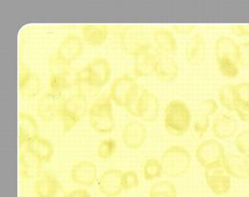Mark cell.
<instances>
[{
  "label": "cell",
  "mask_w": 249,
  "mask_h": 197,
  "mask_svg": "<svg viewBox=\"0 0 249 197\" xmlns=\"http://www.w3.org/2000/svg\"><path fill=\"white\" fill-rule=\"evenodd\" d=\"M139 94V86L136 80L130 75L124 74L114 80L109 89L108 97L112 103L134 117Z\"/></svg>",
  "instance_id": "1"
},
{
  "label": "cell",
  "mask_w": 249,
  "mask_h": 197,
  "mask_svg": "<svg viewBox=\"0 0 249 197\" xmlns=\"http://www.w3.org/2000/svg\"><path fill=\"white\" fill-rule=\"evenodd\" d=\"M89 120L94 131L98 134H109L113 131L115 120L112 101L108 95H99L89 108Z\"/></svg>",
  "instance_id": "2"
},
{
  "label": "cell",
  "mask_w": 249,
  "mask_h": 197,
  "mask_svg": "<svg viewBox=\"0 0 249 197\" xmlns=\"http://www.w3.org/2000/svg\"><path fill=\"white\" fill-rule=\"evenodd\" d=\"M89 99L79 93L72 94L64 98L60 119L63 133L71 131L88 114Z\"/></svg>",
  "instance_id": "3"
},
{
  "label": "cell",
  "mask_w": 249,
  "mask_h": 197,
  "mask_svg": "<svg viewBox=\"0 0 249 197\" xmlns=\"http://www.w3.org/2000/svg\"><path fill=\"white\" fill-rule=\"evenodd\" d=\"M191 160V154L185 147L180 145L170 146L160 158L163 174L172 178L183 176L190 169Z\"/></svg>",
  "instance_id": "4"
},
{
  "label": "cell",
  "mask_w": 249,
  "mask_h": 197,
  "mask_svg": "<svg viewBox=\"0 0 249 197\" xmlns=\"http://www.w3.org/2000/svg\"><path fill=\"white\" fill-rule=\"evenodd\" d=\"M191 121V112L184 102L174 100L167 105L164 115V125L171 134L178 137L183 136L189 130Z\"/></svg>",
  "instance_id": "5"
},
{
  "label": "cell",
  "mask_w": 249,
  "mask_h": 197,
  "mask_svg": "<svg viewBox=\"0 0 249 197\" xmlns=\"http://www.w3.org/2000/svg\"><path fill=\"white\" fill-rule=\"evenodd\" d=\"M70 66L59 59L55 54L49 58L48 86L51 93L62 95V92L76 87V81L71 79Z\"/></svg>",
  "instance_id": "6"
},
{
  "label": "cell",
  "mask_w": 249,
  "mask_h": 197,
  "mask_svg": "<svg viewBox=\"0 0 249 197\" xmlns=\"http://www.w3.org/2000/svg\"><path fill=\"white\" fill-rule=\"evenodd\" d=\"M226 152L217 139H206L200 142L196 150V158L204 169L222 164Z\"/></svg>",
  "instance_id": "7"
},
{
  "label": "cell",
  "mask_w": 249,
  "mask_h": 197,
  "mask_svg": "<svg viewBox=\"0 0 249 197\" xmlns=\"http://www.w3.org/2000/svg\"><path fill=\"white\" fill-rule=\"evenodd\" d=\"M119 43L125 53L133 56L140 49L152 43L149 33L138 27H125L120 30Z\"/></svg>",
  "instance_id": "8"
},
{
  "label": "cell",
  "mask_w": 249,
  "mask_h": 197,
  "mask_svg": "<svg viewBox=\"0 0 249 197\" xmlns=\"http://www.w3.org/2000/svg\"><path fill=\"white\" fill-rule=\"evenodd\" d=\"M64 98L62 94L48 92L38 99L36 113L39 118L45 123H51L60 118Z\"/></svg>",
  "instance_id": "9"
},
{
  "label": "cell",
  "mask_w": 249,
  "mask_h": 197,
  "mask_svg": "<svg viewBox=\"0 0 249 197\" xmlns=\"http://www.w3.org/2000/svg\"><path fill=\"white\" fill-rule=\"evenodd\" d=\"M62 184L60 180L48 170L37 172L34 185L36 197H63Z\"/></svg>",
  "instance_id": "10"
},
{
  "label": "cell",
  "mask_w": 249,
  "mask_h": 197,
  "mask_svg": "<svg viewBox=\"0 0 249 197\" xmlns=\"http://www.w3.org/2000/svg\"><path fill=\"white\" fill-rule=\"evenodd\" d=\"M83 70L89 82L99 91L108 83L112 72L110 63L104 57L95 58Z\"/></svg>",
  "instance_id": "11"
},
{
  "label": "cell",
  "mask_w": 249,
  "mask_h": 197,
  "mask_svg": "<svg viewBox=\"0 0 249 197\" xmlns=\"http://www.w3.org/2000/svg\"><path fill=\"white\" fill-rule=\"evenodd\" d=\"M159 54L156 46L151 43L136 52L132 57L134 61L133 73L136 77L144 78L155 74L156 57Z\"/></svg>",
  "instance_id": "12"
},
{
  "label": "cell",
  "mask_w": 249,
  "mask_h": 197,
  "mask_svg": "<svg viewBox=\"0 0 249 197\" xmlns=\"http://www.w3.org/2000/svg\"><path fill=\"white\" fill-rule=\"evenodd\" d=\"M160 111L159 100L155 94L143 90L140 92L135 106V118L146 122H155Z\"/></svg>",
  "instance_id": "13"
},
{
  "label": "cell",
  "mask_w": 249,
  "mask_h": 197,
  "mask_svg": "<svg viewBox=\"0 0 249 197\" xmlns=\"http://www.w3.org/2000/svg\"><path fill=\"white\" fill-rule=\"evenodd\" d=\"M123 171L117 168H110L104 171L98 179V189L107 197H117L124 192L122 185Z\"/></svg>",
  "instance_id": "14"
},
{
  "label": "cell",
  "mask_w": 249,
  "mask_h": 197,
  "mask_svg": "<svg viewBox=\"0 0 249 197\" xmlns=\"http://www.w3.org/2000/svg\"><path fill=\"white\" fill-rule=\"evenodd\" d=\"M148 136L147 128L144 123L137 119H130L124 125L122 131V141L125 148H140Z\"/></svg>",
  "instance_id": "15"
},
{
  "label": "cell",
  "mask_w": 249,
  "mask_h": 197,
  "mask_svg": "<svg viewBox=\"0 0 249 197\" xmlns=\"http://www.w3.org/2000/svg\"><path fill=\"white\" fill-rule=\"evenodd\" d=\"M83 39L76 34H69L62 39L55 55L64 63L71 65L83 54Z\"/></svg>",
  "instance_id": "16"
},
{
  "label": "cell",
  "mask_w": 249,
  "mask_h": 197,
  "mask_svg": "<svg viewBox=\"0 0 249 197\" xmlns=\"http://www.w3.org/2000/svg\"><path fill=\"white\" fill-rule=\"evenodd\" d=\"M205 181L209 189L216 196H224L231 188V177L223 168L222 164L205 169Z\"/></svg>",
  "instance_id": "17"
},
{
  "label": "cell",
  "mask_w": 249,
  "mask_h": 197,
  "mask_svg": "<svg viewBox=\"0 0 249 197\" xmlns=\"http://www.w3.org/2000/svg\"><path fill=\"white\" fill-rule=\"evenodd\" d=\"M97 165L91 161H80L74 164L70 170L71 181L79 186L91 187L97 181Z\"/></svg>",
  "instance_id": "18"
},
{
  "label": "cell",
  "mask_w": 249,
  "mask_h": 197,
  "mask_svg": "<svg viewBox=\"0 0 249 197\" xmlns=\"http://www.w3.org/2000/svg\"><path fill=\"white\" fill-rule=\"evenodd\" d=\"M19 93L25 98H35L41 92V81L38 75L26 66H20Z\"/></svg>",
  "instance_id": "19"
},
{
  "label": "cell",
  "mask_w": 249,
  "mask_h": 197,
  "mask_svg": "<svg viewBox=\"0 0 249 197\" xmlns=\"http://www.w3.org/2000/svg\"><path fill=\"white\" fill-rule=\"evenodd\" d=\"M25 150L37 164L49 163L54 154V147L50 140L40 136L25 146Z\"/></svg>",
  "instance_id": "20"
},
{
  "label": "cell",
  "mask_w": 249,
  "mask_h": 197,
  "mask_svg": "<svg viewBox=\"0 0 249 197\" xmlns=\"http://www.w3.org/2000/svg\"><path fill=\"white\" fill-rule=\"evenodd\" d=\"M155 75L162 82H173L179 75V66L172 56L158 54L155 64Z\"/></svg>",
  "instance_id": "21"
},
{
  "label": "cell",
  "mask_w": 249,
  "mask_h": 197,
  "mask_svg": "<svg viewBox=\"0 0 249 197\" xmlns=\"http://www.w3.org/2000/svg\"><path fill=\"white\" fill-rule=\"evenodd\" d=\"M153 41L160 54L172 56L178 51V41L174 33L166 28H156L152 32Z\"/></svg>",
  "instance_id": "22"
},
{
  "label": "cell",
  "mask_w": 249,
  "mask_h": 197,
  "mask_svg": "<svg viewBox=\"0 0 249 197\" xmlns=\"http://www.w3.org/2000/svg\"><path fill=\"white\" fill-rule=\"evenodd\" d=\"M206 56V43L200 34L190 38L185 45V58L192 66H197L203 63Z\"/></svg>",
  "instance_id": "23"
},
{
  "label": "cell",
  "mask_w": 249,
  "mask_h": 197,
  "mask_svg": "<svg viewBox=\"0 0 249 197\" xmlns=\"http://www.w3.org/2000/svg\"><path fill=\"white\" fill-rule=\"evenodd\" d=\"M222 166L231 178L246 180L249 179L247 158L238 154H225Z\"/></svg>",
  "instance_id": "24"
},
{
  "label": "cell",
  "mask_w": 249,
  "mask_h": 197,
  "mask_svg": "<svg viewBox=\"0 0 249 197\" xmlns=\"http://www.w3.org/2000/svg\"><path fill=\"white\" fill-rule=\"evenodd\" d=\"M19 142L21 147L26 146L35 138L39 137V129L36 120L30 114L21 112L19 114Z\"/></svg>",
  "instance_id": "25"
},
{
  "label": "cell",
  "mask_w": 249,
  "mask_h": 197,
  "mask_svg": "<svg viewBox=\"0 0 249 197\" xmlns=\"http://www.w3.org/2000/svg\"><path fill=\"white\" fill-rule=\"evenodd\" d=\"M83 40L90 46H101L108 37V28L101 24H88L81 27Z\"/></svg>",
  "instance_id": "26"
},
{
  "label": "cell",
  "mask_w": 249,
  "mask_h": 197,
  "mask_svg": "<svg viewBox=\"0 0 249 197\" xmlns=\"http://www.w3.org/2000/svg\"><path fill=\"white\" fill-rule=\"evenodd\" d=\"M237 129V123L233 118L228 115H221L212 125V134L218 139H228L236 135Z\"/></svg>",
  "instance_id": "27"
},
{
  "label": "cell",
  "mask_w": 249,
  "mask_h": 197,
  "mask_svg": "<svg viewBox=\"0 0 249 197\" xmlns=\"http://www.w3.org/2000/svg\"><path fill=\"white\" fill-rule=\"evenodd\" d=\"M239 44L230 37L222 36L218 38L215 43L216 61L221 59H229L238 63Z\"/></svg>",
  "instance_id": "28"
},
{
  "label": "cell",
  "mask_w": 249,
  "mask_h": 197,
  "mask_svg": "<svg viewBox=\"0 0 249 197\" xmlns=\"http://www.w3.org/2000/svg\"><path fill=\"white\" fill-rule=\"evenodd\" d=\"M149 197H178V191L172 182L159 181L151 187Z\"/></svg>",
  "instance_id": "29"
},
{
  "label": "cell",
  "mask_w": 249,
  "mask_h": 197,
  "mask_svg": "<svg viewBox=\"0 0 249 197\" xmlns=\"http://www.w3.org/2000/svg\"><path fill=\"white\" fill-rule=\"evenodd\" d=\"M143 176L147 181H154L161 177L163 168L160 160L156 158H149L143 164Z\"/></svg>",
  "instance_id": "30"
},
{
  "label": "cell",
  "mask_w": 249,
  "mask_h": 197,
  "mask_svg": "<svg viewBox=\"0 0 249 197\" xmlns=\"http://www.w3.org/2000/svg\"><path fill=\"white\" fill-rule=\"evenodd\" d=\"M218 98L220 105L230 112H235L236 100L234 96V85L227 84L222 86L218 92Z\"/></svg>",
  "instance_id": "31"
},
{
  "label": "cell",
  "mask_w": 249,
  "mask_h": 197,
  "mask_svg": "<svg viewBox=\"0 0 249 197\" xmlns=\"http://www.w3.org/2000/svg\"><path fill=\"white\" fill-rule=\"evenodd\" d=\"M117 149V142L114 138H105L103 139L96 150L97 156L104 161H107L109 160L111 157H113V155L115 154Z\"/></svg>",
  "instance_id": "32"
},
{
  "label": "cell",
  "mask_w": 249,
  "mask_h": 197,
  "mask_svg": "<svg viewBox=\"0 0 249 197\" xmlns=\"http://www.w3.org/2000/svg\"><path fill=\"white\" fill-rule=\"evenodd\" d=\"M218 69L220 73L227 78H236L240 74L238 63L229 59L217 60Z\"/></svg>",
  "instance_id": "33"
},
{
  "label": "cell",
  "mask_w": 249,
  "mask_h": 197,
  "mask_svg": "<svg viewBox=\"0 0 249 197\" xmlns=\"http://www.w3.org/2000/svg\"><path fill=\"white\" fill-rule=\"evenodd\" d=\"M234 96L236 100V108L238 106L249 105V83L244 82L234 85Z\"/></svg>",
  "instance_id": "34"
},
{
  "label": "cell",
  "mask_w": 249,
  "mask_h": 197,
  "mask_svg": "<svg viewBox=\"0 0 249 197\" xmlns=\"http://www.w3.org/2000/svg\"><path fill=\"white\" fill-rule=\"evenodd\" d=\"M210 128V117L197 113L196 116V119L194 121V130L198 135L199 138L205 136V134Z\"/></svg>",
  "instance_id": "35"
},
{
  "label": "cell",
  "mask_w": 249,
  "mask_h": 197,
  "mask_svg": "<svg viewBox=\"0 0 249 197\" xmlns=\"http://www.w3.org/2000/svg\"><path fill=\"white\" fill-rule=\"evenodd\" d=\"M140 184L138 174L133 170L123 171L122 174V185L124 191H130L136 189Z\"/></svg>",
  "instance_id": "36"
},
{
  "label": "cell",
  "mask_w": 249,
  "mask_h": 197,
  "mask_svg": "<svg viewBox=\"0 0 249 197\" xmlns=\"http://www.w3.org/2000/svg\"><path fill=\"white\" fill-rule=\"evenodd\" d=\"M236 146L240 155L248 158L249 157V130L239 133L236 136Z\"/></svg>",
  "instance_id": "37"
},
{
  "label": "cell",
  "mask_w": 249,
  "mask_h": 197,
  "mask_svg": "<svg viewBox=\"0 0 249 197\" xmlns=\"http://www.w3.org/2000/svg\"><path fill=\"white\" fill-rule=\"evenodd\" d=\"M29 154L26 150H21L19 154V165H20V173L23 179H30L31 172H30V164L28 161Z\"/></svg>",
  "instance_id": "38"
},
{
  "label": "cell",
  "mask_w": 249,
  "mask_h": 197,
  "mask_svg": "<svg viewBox=\"0 0 249 197\" xmlns=\"http://www.w3.org/2000/svg\"><path fill=\"white\" fill-rule=\"evenodd\" d=\"M218 103L214 99H205L199 104L198 113H201L210 117L214 115L218 111Z\"/></svg>",
  "instance_id": "39"
},
{
  "label": "cell",
  "mask_w": 249,
  "mask_h": 197,
  "mask_svg": "<svg viewBox=\"0 0 249 197\" xmlns=\"http://www.w3.org/2000/svg\"><path fill=\"white\" fill-rule=\"evenodd\" d=\"M238 64L241 66H249V41L239 44Z\"/></svg>",
  "instance_id": "40"
},
{
  "label": "cell",
  "mask_w": 249,
  "mask_h": 197,
  "mask_svg": "<svg viewBox=\"0 0 249 197\" xmlns=\"http://www.w3.org/2000/svg\"><path fill=\"white\" fill-rule=\"evenodd\" d=\"M239 118L244 121L249 123V105L247 106H238L235 110Z\"/></svg>",
  "instance_id": "41"
},
{
  "label": "cell",
  "mask_w": 249,
  "mask_h": 197,
  "mask_svg": "<svg viewBox=\"0 0 249 197\" xmlns=\"http://www.w3.org/2000/svg\"><path fill=\"white\" fill-rule=\"evenodd\" d=\"M196 28L195 25H173V29L179 35H188L191 33L192 31H194V29Z\"/></svg>",
  "instance_id": "42"
},
{
  "label": "cell",
  "mask_w": 249,
  "mask_h": 197,
  "mask_svg": "<svg viewBox=\"0 0 249 197\" xmlns=\"http://www.w3.org/2000/svg\"><path fill=\"white\" fill-rule=\"evenodd\" d=\"M63 197H91V196L87 190L77 189L69 192L68 194H65Z\"/></svg>",
  "instance_id": "43"
},
{
  "label": "cell",
  "mask_w": 249,
  "mask_h": 197,
  "mask_svg": "<svg viewBox=\"0 0 249 197\" xmlns=\"http://www.w3.org/2000/svg\"><path fill=\"white\" fill-rule=\"evenodd\" d=\"M231 29L238 36H249V25H237L231 27Z\"/></svg>",
  "instance_id": "44"
},
{
  "label": "cell",
  "mask_w": 249,
  "mask_h": 197,
  "mask_svg": "<svg viewBox=\"0 0 249 197\" xmlns=\"http://www.w3.org/2000/svg\"><path fill=\"white\" fill-rule=\"evenodd\" d=\"M247 166H248V173H249V157L247 158Z\"/></svg>",
  "instance_id": "45"
}]
</instances>
